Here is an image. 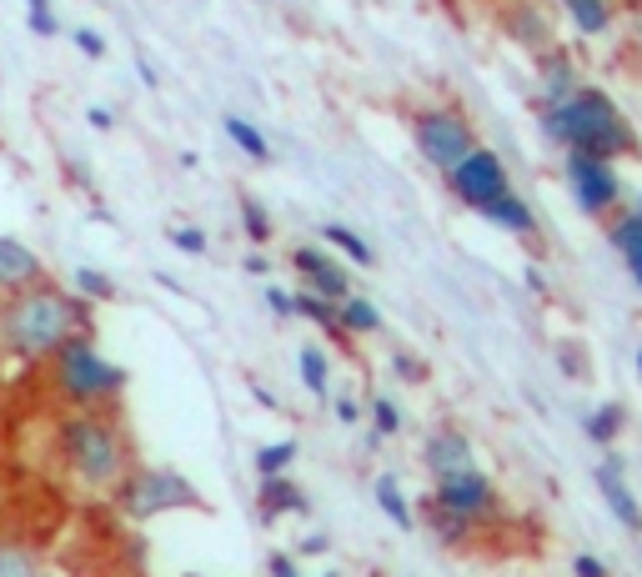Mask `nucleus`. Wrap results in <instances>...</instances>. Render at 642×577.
Instances as JSON below:
<instances>
[{"instance_id": "obj_15", "label": "nucleus", "mask_w": 642, "mask_h": 577, "mask_svg": "<svg viewBox=\"0 0 642 577\" xmlns=\"http://www.w3.org/2000/svg\"><path fill=\"white\" fill-rule=\"evenodd\" d=\"M76 296L81 302H91V306H101V302H116V282H110L106 272H96V266H76Z\"/></svg>"}, {"instance_id": "obj_1", "label": "nucleus", "mask_w": 642, "mask_h": 577, "mask_svg": "<svg viewBox=\"0 0 642 577\" xmlns=\"http://www.w3.org/2000/svg\"><path fill=\"white\" fill-rule=\"evenodd\" d=\"M71 337H91V302L41 282L0 306V347L21 361H51Z\"/></svg>"}, {"instance_id": "obj_31", "label": "nucleus", "mask_w": 642, "mask_h": 577, "mask_svg": "<svg viewBox=\"0 0 642 577\" xmlns=\"http://www.w3.org/2000/svg\"><path fill=\"white\" fill-rule=\"evenodd\" d=\"M25 25H31L35 35H45V41H51L55 31H61V25H55V15H51V11H25Z\"/></svg>"}, {"instance_id": "obj_20", "label": "nucleus", "mask_w": 642, "mask_h": 577, "mask_svg": "<svg viewBox=\"0 0 642 577\" xmlns=\"http://www.w3.org/2000/svg\"><path fill=\"white\" fill-rule=\"evenodd\" d=\"M612 241L628 251V266H632V276H638V286H642V217L622 221V227L612 231Z\"/></svg>"}, {"instance_id": "obj_25", "label": "nucleus", "mask_w": 642, "mask_h": 577, "mask_svg": "<svg viewBox=\"0 0 642 577\" xmlns=\"http://www.w3.org/2000/svg\"><path fill=\"white\" fill-rule=\"evenodd\" d=\"M302 377H306V392H327V357H322V352L316 347H306L302 352Z\"/></svg>"}, {"instance_id": "obj_2", "label": "nucleus", "mask_w": 642, "mask_h": 577, "mask_svg": "<svg viewBox=\"0 0 642 577\" xmlns=\"http://www.w3.org/2000/svg\"><path fill=\"white\" fill-rule=\"evenodd\" d=\"M547 136L562 141L567 151L598 156V161L632 151V126L618 116V106H612L608 96H598V91H572L567 101H557V106L547 111Z\"/></svg>"}, {"instance_id": "obj_33", "label": "nucleus", "mask_w": 642, "mask_h": 577, "mask_svg": "<svg viewBox=\"0 0 642 577\" xmlns=\"http://www.w3.org/2000/svg\"><path fill=\"white\" fill-rule=\"evenodd\" d=\"M76 45H81V51H86V55H96V61H101V55H106V41H101V35L91 31V25H81V31H76Z\"/></svg>"}, {"instance_id": "obj_22", "label": "nucleus", "mask_w": 642, "mask_h": 577, "mask_svg": "<svg viewBox=\"0 0 642 577\" xmlns=\"http://www.w3.org/2000/svg\"><path fill=\"white\" fill-rule=\"evenodd\" d=\"M292 458H296V442H272L256 452V472H262V478H282V472L292 468Z\"/></svg>"}, {"instance_id": "obj_28", "label": "nucleus", "mask_w": 642, "mask_h": 577, "mask_svg": "<svg viewBox=\"0 0 642 577\" xmlns=\"http://www.w3.org/2000/svg\"><path fill=\"white\" fill-rule=\"evenodd\" d=\"M547 96H552V106L572 96V71H567V61H552V66H547Z\"/></svg>"}, {"instance_id": "obj_14", "label": "nucleus", "mask_w": 642, "mask_h": 577, "mask_svg": "<svg viewBox=\"0 0 642 577\" xmlns=\"http://www.w3.org/2000/svg\"><path fill=\"white\" fill-rule=\"evenodd\" d=\"M262 507H266V517L272 512H306V497L286 478H262Z\"/></svg>"}, {"instance_id": "obj_8", "label": "nucleus", "mask_w": 642, "mask_h": 577, "mask_svg": "<svg viewBox=\"0 0 642 577\" xmlns=\"http://www.w3.org/2000/svg\"><path fill=\"white\" fill-rule=\"evenodd\" d=\"M567 176H572V197L582 211H602L618 201V171L598 156H577L567 151Z\"/></svg>"}, {"instance_id": "obj_27", "label": "nucleus", "mask_w": 642, "mask_h": 577, "mask_svg": "<svg viewBox=\"0 0 642 577\" xmlns=\"http://www.w3.org/2000/svg\"><path fill=\"white\" fill-rule=\"evenodd\" d=\"M292 306L302 316H312V322H322V327H337V306L331 302H322V296H312V292H302V296H292Z\"/></svg>"}, {"instance_id": "obj_11", "label": "nucleus", "mask_w": 642, "mask_h": 577, "mask_svg": "<svg viewBox=\"0 0 642 577\" xmlns=\"http://www.w3.org/2000/svg\"><path fill=\"white\" fill-rule=\"evenodd\" d=\"M292 266L296 272L312 282V296H322V302H347L351 296V286H347V272H341L331 256H322V251H312V246H302L292 256Z\"/></svg>"}, {"instance_id": "obj_13", "label": "nucleus", "mask_w": 642, "mask_h": 577, "mask_svg": "<svg viewBox=\"0 0 642 577\" xmlns=\"http://www.w3.org/2000/svg\"><path fill=\"white\" fill-rule=\"evenodd\" d=\"M598 487H602V497H608V507L618 512V523H628V527L642 523L638 497H632V487L622 482V462H602V468H598Z\"/></svg>"}, {"instance_id": "obj_34", "label": "nucleus", "mask_w": 642, "mask_h": 577, "mask_svg": "<svg viewBox=\"0 0 642 577\" xmlns=\"http://www.w3.org/2000/svg\"><path fill=\"white\" fill-rule=\"evenodd\" d=\"M266 306H272L276 316H292V312H296V306H292V296H286V292H266Z\"/></svg>"}, {"instance_id": "obj_32", "label": "nucleus", "mask_w": 642, "mask_h": 577, "mask_svg": "<svg viewBox=\"0 0 642 577\" xmlns=\"http://www.w3.org/2000/svg\"><path fill=\"white\" fill-rule=\"evenodd\" d=\"M371 412H377V432H397V427H402V417H397V407L387 402V397H381Z\"/></svg>"}, {"instance_id": "obj_10", "label": "nucleus", "mask_w": 642, "mask_h": 577, "mask_svg": "<svg viewBox=\"0 0 642 577\" xmlns=\"http://www.w3.org/2000/svg\"><path fill=\"white\" fill-rule=\"evenodd\" d=\"M492 502V487L487 478H482L477 468L462 472V478H446L436 482V512H446V517H457V523H467V517H477L482 507Z\"/></svg>"}, {"instance_id": "obj_5", "label": "nucleus", "mask_w": 642, "mask_h": 577, "mask_svg": "<svg viewBox=\"0 0 642 577\" xmlns=\"http://www.w3.org/2000/svg\"><path fill=\"white\" fill-rule=\"evenodd\" d=\"M116 502L131 523H151V517H161V512L201 507V492L171 468H131L116 482Z\"/></svg>"}, {"instance_id": "obj_19", "label": "nucleus", "mask_w": 642, "mask_h": 577, "mask_svg": "<svg viewBox=\"0 0 642 577\" xmlns=\"http://www.w3.org/2000/svg\"><path fill=\"white\" fill-rule=\"evenodd\" d=\"M337 322H347L351 332H377L381 327V312L367 302V296H347V302H341V312H337Z\"/></svg>"}, {"instance_id": "obj_29", "label": "nucleus", "mask_w": 642, "mask_h": 577, "mask_svg": "<svg viewBox=\"0 0 642 577\" xmlns=\"http://www.w3.org/2000/svg\"><path fill=\"white\" fill-rule=\"evenodd\" d=\"M618 422H622V407H602V412L588 417V432L598 437V442H608V437L618 432Z\"/></svg>"}, {"instance_id": "obj_21", "label": "nucleus", "mask_w": 642, "mask_h": 577, "mask_svg": "<svg viewBox=\"0 0 642 577\" xmlns=\"http://www.w3.org/2000/svg\"><path fill=\"white\" fill-rule=\"evenodd\" d=\"M567 11H572V21L588 35L608 31V0H567Z\"/></svg>"}, {"instance_id": "obj_12", "label": "nucleus", "mask_w": 642, "mask_h": 577, "mask_svg": "<svg viewBox=\"0 0 642 577\" xmlns=\"http://www.w3.org/2000/svg\"><path fill=\"white\" fill-rule=\"evenodd\" d=\"M427 468L436 472V482L472 472V468H477V462H472V442L462 432H452V427H442V432L427 442Z\"/></svg>"}, {"instance_id": "obj_3", "label": "nucleus", "mask_w": 642, "mask_h": 577, "mask_svg": "<svg viewBox=\"0 0 642 577\" xmlns=\"http://www.w3.org/2000/svg\"><path fill=\"white\" fill-rule=\"evenodd\" d=\"M61 452H66L71 472L86 487H116L131 462H126V437L106 412H71L61 422Z\"/></svg>"}, {"instance_id": "obj_35", "label": "nucleus", "mask_w": 642, "mask_h": 577, "mask_svg": "<svg viewBox=\"0 0 642 577\" xmlns=\"http://www.w3.org/2000/svg\"><path fill=\"white\" fill-rule=\"evenodd\" d=\"M577 577H608V567L598 557H577Z\"/></svg>"}, {"instance_id": "obj_4", "label": "nucleus", "mask_w": 642, "mask_h": 577, "mask_svg": "<svg viewBox=\"0 0 642 577\" xmlns=\"http://www.w3.org/2000/svg\"><path fill=\"white\" fill-rule=\"evenodd\" d=\"M51 387L66 397L76 412H101L126 392V371L96 352V337H71L51 357Z\"/></svg>"}, {"instance_id": "obj_24", "label": "nucleus", "mask_w": 642, "mask_h": 577, "mask_svg": "<svg viewBox=\"0 0 642 577\" xmlns=\"http://www.w3.org/2000/svg\"><path fill=\"white\" fill-rule=\"evenodd\" d=\"M322 237H327L331 246H341V251H347L351 262H361V266L371 262V246H367V241H361V237H351L347 227H322Z\"/></svg>"}, {"instance_id": "obj_26", "label": "nucleus", "mask_w": 642, "mask_h": 577, "mask_svg": "<svg viewBox=\"0 0 642 577\" xmlns=\"http://www.w3.org/2000/svg\"><path fill=\"white\" fill-rule=\"evenodd\" d=\"M241 227H246V237H251V241H266V237H272V221H266L262 201L241 197Z\"/></svg>"}, {"instance_id": "obj_6", "label": "nucleus", "mask_w": 642, "mask_h": 577, "mask_svg": "<svg viewBox=\"0 0 642 577\" xmlns=\"http://www.w3.org/2000/svg\"><path fill=\"white\" fill-rule=\"evenodd\" d=\"M417 146H422V156L436 166V171H452V166H462L472 151H477L472 126L457 116V111H427V116H417Z\"/></svg>"}, {"instance_id": "obj_36", "label": "nucleus", "mask_w": 642, "mask_h": 577, "mask_svg": "<svg viewBox=\"0 0 642 577\" xmlns=\"http://www.w3.org/2000/svg\"><path fill=\"white\" fill-rule=\"evenodd\" d=\"M86 120L96 126V132H110V120H116V116H110V111H101V106H91V111H86Z\"/></svg>"}, {"instance_id": "obj_7", "label": "nucleus", "mask_w": 642, "mask_h": 577, "mask_svg": "<svg viewBox=\"0 0 642 577\" xmlns=\"http://www.w3.org/2000/svg\"><path fill=\"white\" fill-rule=\"evenodd\" d=\"M446 176H452V191H457L467 207H477V211L492 207L497 197H507V171H502V161L492 151H482V146L462 166H452Z\"/></svg>"}, {"instance_id": "obj_18", "label": "nucleus", "mask_w": 642, "mask_h": 577, "mask_svg": "<svg viewBox=\"0 0 642 577\" xmlns=\"http://www.w3.org/2000/svg\"><path fill=\"white\" fill-rule=\"evenodd\" d=\"M227 136H231V141H236V146H241V151L251 156V161H266V156H272V146H266V136L256 132L251 120H241V116H227Z\"/></svg>"}, {"instance_id": "obj_30", "label": "nucleus", "mask_w": 642, "mask_h": 577, "mask_svg": "<svg viewBox=\"0 0 642 577\" xmlns=\"http://www.w3.org/2000/svg\"><path fill=\"white\" fill-rule=\"evenodd\" d=\"M166 237H171V246L191 251V256H201V251H207V237H201L197 227H171V231H166Z\"/></svg>"}, {"instance_id": "obj_17", "label": "nucleus", "mask_w": 642, "mask_h": 577, "mask_svg": "<svg viewBox=\"0 0 642 577\" xmlns=\"http://www.w3.org/2000/svg\"><path fill=\"white\" fill-rule=\"evenodd\" d=\"M482 217L497 221V227H507V231H527V227H533V211L512 197V191H507V197H497L492 207H482Z\"/></svg>"}, {"instance_id": "obj_23", "label": "nucleus", "mask_w": 642, "mask_h": 577, "mask_svg": "<svg viewBox=\"0 0 642 577\" xmlns=\"http://www.w3.org/2000/svg\"><path fill=\"white\" fill-rule=\"evenodd\" d=\"M377 502H381V512H387L392 523L412 527V512H407V497H402V487H397V478H381L377 482Z\"/></svg>"}, {"instance_id": "obj_38", "label": "nucleus", "mask_w": 642, "mask_h": 577, "mask_svg": "<svg viewBox=\"0 0 642 577\" xmlns=\"http://www.w3.org/2000/svg\"><path fill=\"white\" fill-rule=\"evenodd\" d=\"M25 6H31V11H51V0H25Z\"/></svg>"}, {"instance_id": "obj_39", "label": "nucleus", "mask_w": 642, "mask_h": 577, "mask_svg": "<svg viewBox=\"0 0 642 577\" xmlns=\"http://www.w3.org/2000/svg\"><path fill=\"white\" fill-rule=\"evenodd\" d=\"M638 371H642V352H638Z\"/></svg>"}, {"instance_id": "obj_16", "label": "nucleus", "mask_w": 642, "mask_h": 577, "mask_svg": "<svg viewBox=\"0 0 642 577\" xmlns=\"http://www.w3.org/2000/svg\"><path fill=\"white\" fill-rule=\"evenodd\" d=\"M0 577H45L41 557L21 543H0Z\"/></svg>"}, {"instance_id": "obj_37", "label": "nucleus", "mask_w": 642, "mask_h": 577, "mask_svg": "<svg viewBox=\"0 0 642 577\" xmlns=\"http://www.w3.org/2000/svg\"><path fill=\"white\" fill-rule=\"evenodd\" d=\"M272 573H276V577H296V567L286 563V557H272Z\"/></svg>"}, {"instance_id": "obj_9", "label": "nucleus", "mask_w": 642, "mask_h": 577, "mask_svg": "<svg viewBox=\"0 0 642 577\" xmlns=\"http://www.w3.org/2000/svg\"><path fill=\"white\" fill-rule=\"evenodd\" d=\"M45 282V262L25 241L0 237V296H21Z\"/></svg>"}]
</instances>
